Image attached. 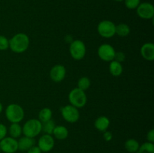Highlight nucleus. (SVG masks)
<instances>
[{
  "label": "nucleus",
  "mask_w": 154,
  "mask_h": 153,
  "mask_svg": "<svg viewBox=\"0 0 154 153\" xmlns=\"http://www.w3.org/2000/svg\"><path fill=\"white\" fill-rule=\"evenodd\" d=\"M123 68L120 62L113 60L110 62L109 72L113 76H120L123 74Z\"/></svg>",
  "instance_id": "nucleus-17"
},
{
  "label": "nucleus",
  "mask_w": 154,
  "mask_h": 153,
  "mask_svg": "<svg viewBox=\"0 0 154 153\" xmlns=\"http://www.w3.org/2000/svg\"><path fill=\"white\" fill-rule=\"evenodd\" d=\"M1 152H2V151H1V149H0V153H1Z\"/></svg>",
  "instance_id": "nucleus-34"
},
{
  "label": "nucleus",
  "mask_w": 154,
  "mask_h": 153,
  "mask_svg": "<svg viewBox=\"0 0 154 153\" xmlns=\"http://www.w3.org/2000/svg\"><path fill=\"white\" fill-rule=\"evenodd\" d=\"M103 138L106 142H109L113 138L112 133L111 131H108V130H105L103 132Z\"/></svg>",
  "instance_id": "nucleus-29"
},
{
  "label": "nucleus",
  "mask_w": 154,
  "mask_h": 153,
  "mask_svg": "<svg viewBox=\"0 0 154 153\" xmlns=\"http://www.w3.org/2000/svg\"><path fill=\"white\" fill-rule=\"evenodd\" d=\"M9 48V40L4 35H0V50H6Z\"/></svg>",
  "instance_id": "nucleus-26"
},
{
  "label": "nucleus",
  "mask_w": 154,
  "mask_h": 153,
  "mask_svg": "<svg viewBox=\"0 0 154 153\" xmlns=\"http://www.w3.org/2000/svg\"><path fill=\"white\" fill-rule=\"evenodd\" d=\"M55 145L54 137L51 134H45L40 136L38 140V146L42 152H49L54 148Z\"/></svg>",
  "instance_id": "nucleus-11"
},
{
  "label": "nucleus",
  "mask_w": 154,
  "mask_h": 153,
  "mask_svg": "<svg viewBox=\"0 0 154 153\" xmlns=\"http://www.w3.org/2000/svg\"><path fill=\"white\" fill-rule=\"evenodd\" d=\"M70 55L75 60L79 61L84 58L87 52L86 45L81 40H74L69 46Z\"/></svg>",
  "instance_id": "nucleus-5"
},
{
  "label": "nucleus",
  "mask_w": 154,
  "mask_h": 153,
  "mask_svg": "<svg viewBox=\"0 0 154 153\" xmlns=\"http://www.w3.org/2000/svg\"><path fill=\"white\" fill-rule=\"evenodd\" d=\"M25 112L22 106L17 104H11L5 109L6 118L11 123H20L24 118Z\"/></svg>",
  "instance_id": "nucleus-2"
},
{
  "label": "nucleus",
  "mask_w": 154,
  "mask_h": 153,
  "mask_svg": "<svg viewBox=\"0 0 154 153\" xmlns=\"http://www.w3.org/2000/svg\"><path fill=\"white\" fill-rule=\"evenodd\" d=\"M140 52L143 58L149 62L154 60V44L153 43H145L141 46Z\"/></svg>",
  "instance_id": "nucleus-13"
},
{
  "label": "nucleus",
  "mask_w": 154,
  "mask_h": 153,
  "mask_svg": "<svg viewBox=\"0 0 154 153\" xmlns=\"http://www.w3.org/2000/svg\"><path fill=\"white\" fill-rule=\"evenodd\" d=\"M66 69L62 64H55L50 70V77L54 82H60L65 79Z\"/></svg>",
  "instance_id": "nucleus-12"
},
{
  "label": "nucleus",
  "mask_w": 154,
  "mask_h": 153,
  "mask_svg": "<svg viewBox=\"0 0 154 153\" xmlns=\"http://www.w3.org/2000/svg\"><path fill=\"white\" fill-rule=\"evenodd\" d=\"M69 130L66 127L63 125H56L52 134L54 135L56 139L63 140L69 136Z\"/></svg>",
  "instance_id": "nucleus-16"
},
{
  "label": "nucleus",
  "mask_w": 154,
  "mask_h": 153,
  "mask_svg": "<svg viewBox=\"0 0 154 153\" xmlns=\"http://www.w3.org/2000/svg\"><path fill=\"white\" fill-rule=\"evenodd\" d=\"M2 110H3V106H2V104L0 103V113H1V112H2Z\"/></svg>",
  "instance_id": "nucleus-32"
},
{
  "label": "nucleus",
  "mask_w": 154,
  "mask_h": 153,
  "mask_svg": "<svg viewBox=\"0 0 154 153\" xmlns=\"http://www.w3.org/2000/svg\"><path fill=\"white\" fill-rule=\"evenodd\" d=\"M42 123V132H44L46 134L52 135L54 128L56 127V124L54 122V121L51 119L49 121H47Z\"/></svg>",
  "instance_id": "nucleus-22"
},
{
  "label": "nucleus",
  "mask_w": 154,
  "mask_h": 153,
  "mask_svg": "<svg viewBox=\"0 0 154 153\" xmlns=\"http://www.w3.org/2000/svg\"><path fill=\"white\" fill-rule=\"evenodd\" d=\"M125 58H126V56H125V54L123 53V52H121V51H120V52H116L115 56H114V60H115V61L121 63L122 62L124 61Z\"/></svg>",
  "instance_id": "nucleus-27"
},
{
  "label": "nucleus",
  "mask_w": 154,
  "mask_h": 153,
  "mask_svg": "<svg viewBox=\"0 0 154 153\" xmlns=\"http://www.w3.org/2000/svg\"><path fill=\"white\" fill-rule=\"evenodd\" d=\"M126 7L130 10H134L138 8L141 3V0H124Z\"/></svg>",
  "instance_id": "nucleus-25"
},
{
  "label": "nucleus",
  "mask_w": 154,
  "mask_h": 153,
  "mask_svg": "<svg viewBox=\"0 0 154 153\" xmlns=\"http://www.w3.org/2000/svg\"><path fill=\"white\" fill-rule=\"evenodd\" d=\"M90 85H91L90 80L87 76H82V77H81L78 80V87L77 88L85 92L86 90H87L90 88Z\"/></svg>",
  "instance_id": "nucleus-23"
},
{
  "label": "nucleus",
  "mask_w": 154,
  "mask_h": 153,
  "mask_svg": "<svg viewBox=\"0 0 154 153\" xmlns=\"http://www.w3.org/2000/svg\"><path fill=\"white\" fill-rule=\"evenodd\" d=\"M138 153H154V144L150 142H144L140 145Z\"/></svg>",
  "instance_id": "nucleus-24"
},
{
  "label": "nucleus",
  "mask_w": 154,
  "mask_h": 153,
  "mask_svg": "<svg viewBox=\"0 0 154 153\" xmlns=\"http://www.w3.org/2000/svg\"><path fill=\"white\" fill-rule=\"evenodd\" d=\"M69 101L76 108H82L87 104V97L86 92L78 88H74L69 94Z\"/></svg>",
  "instance_id": "nucleus-4"
},
{
  "label": "nucleus",
  "mask_w": 154,
  "mask_h": 153,
  "mask_svg": "<svg viewBox=\"0 0 154 153\" xmlns=\"http://www.w3.org/2000/svg\"><path fill=\"white\" fill-rule=\"evenodd\" d=\"M17 143L18 150H20V151H27L32 146H35V140L34 138L23 136L22 137H20L19 140H17Z\"/></svg>",
  "instance_id": "nucleus-14"
},
{
  "label": "nucleus",
  "mask_w": 154,
  "mask_h": 153,
  "mask_svg": "<svg viewBox=\"0 0 154 153\" xmlns=\"http://www.w3.org/2000/svg\"><path fill=\"white\" fill-rule=\"evenodd\" d=\"M109 118L105 116H101L98 117L94 122V126L99 131L104 132L108 130L110 125Z\"/></svg>",
  "instance_id": "nucleus-15"
},
{
  "label": "nucleus",
  "mask_w": 154,
  "mask_h": 153,
  "mask_svg": "<svg viewBox=\"0 0 154 153\" xmlns=\"http://www.w3.org/2000/svg\"><path fill=\"white\" fill-rule=\"evenodd\" d=\"M52 110H51V108L45 107L39 111L38 118L42 122H45L49 121V120L52 119Z\"/></svg>",
  "instance_id": "nucleus-21"
},
{
  "label": "nucleus",
  "mask_w": 154,
  "mask_h": 153,
  "mask_svg": "<svg viewBox=\"0 0 154 153\" xmlns=\"http://www.w3.org/2000/svg\"><path fill=\"white\" fill-rule=\"evenodd\" d=\"M116 25L111 20H102L98 24L97 31L99 35L105 38H111L115 35Z\"/></svg>",
  "instance_id": "nucleus-6"
},
{
  "label": "nucleus",
  "mask_w": 154,
  "mask_h": 153,
  "mask_svg": "<svg viewBox=\"0 0 154 153\" xmlns=\"http://www.w3.org/2000/svg\"><path fill=\"white\" fill-rule=\"evenodd\" d=\"M61 115L67 122L75 123L80 118V112L78 108L71 104L66 105L61 108Z\"/></svg>",
  "instance_id": "nucleus-7"
},
{
  "label": "nucleus",
  "mask_w": 154,
  "mask_h": 153,
  "mask_svg": "<svg viewBox=\"0 0 154 153\" xmlns=\"http://www.w3.org/2000/svg\"><path fill=\"white\" fill-rule=\"evenodd\" d=\"M136 12L141 19L151 20L154 16V7L150 2L140 3L136 8Z\"/></svg>",
  "instance_id": "nucleus-9"
},
{
  "label": "nucleus",
  "mask_w": 154,
  "mask_h": 153,
  "mask_svg": "<svg viewBox=\"0 0 154 153\" xmlns=\"http://www.w3.org/2000/svg\"><path fill=\"white\" fill-rule=\"evenodd\" d=\"M125 148L126 151L129 153H136L138 152V148L140 147V144L138 140L135 139H128L124 143Z\"/></svg>",
  "instance_id": "nucleus-19"
},
{
  "label": "nucleus",
  "mask_w": 154,
  "mask_h": 153,
  "mask_svg": "<svg viewBox=\"0 0 154 153\" xmlns=\"http://www.w3.org/2000/svg\"><path fill=\"white\" fill-rule=\"evenodd\" d=\"M8 130L10 136L14 138V139L20 138L23 134L22 126L19 123H11Z\"/></svg>",
  "instance_id": "nucleus-18"
},
{
  "label": "nucleus",
  "mask_w": 154,
  "mask_h": 153,
  "mask_svg": "<svg viewBox=\"0 0 154 153\" xmlns=\"http://www.w3.org/2000/svg\"><path fill=\"white\" fill-rule=\"evenodd\" d=\"M147 142H154V130L151 129V130H149L147 134Z\"/></svg>",
  "instance_id": "nucleus-30"
},
{
  "label": "nucleus",
  "mask_w": 154,
  "mask_h": 153,
  "mask_svg": "<svg viewBox=\"0 0 154 153\" xmlns=\"http://www.w3.org/2000/svg\"><path fill=\"white\" fill-rule=\"evenodd\" d=\"M27 153H42V151L40 150V148H38V146H32L29 149L27 150Z\"/></svg>",
  "instance_id": "nucleus-31"
},
{
  "label": "nucleus",
  "mask_w": 154,
  "mask_h": 153,
  "mask_svg": "<svg viewBox=\"0 0 154 153\" xmlns=\"http://www.w3.org/2000/svg\"><path fill=\"white\" fill-rule=\"evenodd\" d=\"M0 149L4 153H15L18 150L17 140L11 136H5L0 140Z\"/></svg>",
  "instance_id": "nucleus-10"
},
{
  "label": "nucleus",
  "mask_w": 154,
  "mask_h": 153,
  "mask_svg": "<svg viewBox=\"0 0 154 153\" xmlns=\"http://www.w3.org/2000/svg\"><path fill=\"white\" fill-rule=\"evenodd\" d=\"M8 129L7 127L2 123H0V140L5 138L7 135Z\"/></svg>",
  "instance_id": "nucleus-28"
},
{
  "label": "nucleus",
  "mask_w": 154,
  "mask_h": 153,
  "mask_svg": "<svg viewBox=\"0 0 154 153\" xmlns=\"http://www.w3.org/2000/svg\"><path fill=\"white\" fill-rule=\"evenodd\" d=\"M97 53L100 59L104 62H111L114 59L116 51L112 45L109 44H103L98 48Z\"/></svg>",
  "instance_id": "nucleus-8"
},
{
  "label": "nucleus",
  "mask_w": 154,
  "mask_h": 153,
  "mask_svg": "<svg viewBox=\"0 0 154 153\" xmlns=\"http://www.w3.org/2000/svg\"><path fill=\"white\" fill-rule=\"evenodd\" d=\"M130 27L126 23H120L116 26L115 34L120 37H126L130 34Z\"/></svg>",
  "instance_id": "nucleus-20"
},
{
  "label": "nucleus",
  "mask_w": 154,
  "mask_h": 153,
  "mask_svg": "<svg viewBox=\"0 0 154 153\" xmlns=\"http://www.w3.org/2000/svg\"><path fill=\"white\" fill-rule=\"evenodd\" d=\"M114 1L119 2H123V1H124V0H114Z\"/></svg>",
  "instance_id": "nucleus-33"
},
{
  "label": "nucleus",
  "mask_w": 154,
  "mask_h": 153,
  "mask_svg": "<svg viewBox=\"0 0 154 153\" xmlns=\"http://www.w3.org/2000/svg\"><path fill=\"white\" fill-rule=\"evenodd\" d=\"M42 122L38 118H30L27 120L22 127L23 134L26 136L35 138L42 132Z\"/></svg>",
  "instance_id": "nucleus-3"
},
{
  "label": "nucleus",
  "mask_w": 154,
  "mask_h": 153,
  "mask_svg": "<svg viewBox=\"0 0 154 153\" xmlns=\"http://www.w3.org/2000/svg\"><path fill=\"white\" fill-rule=\"evenodd\" d=\"M29 46V38L23 32L14 34L9 40V48L15 53H22L28 50Z\"/></svg>",
  "instance_id": "nucleus-1"
}]
</instances>
